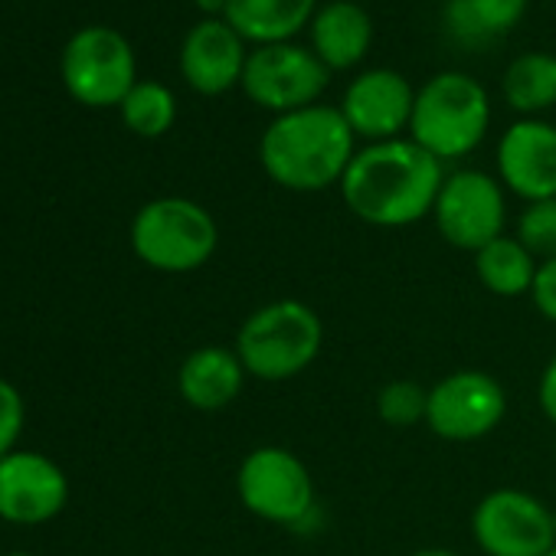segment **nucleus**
Returning <instances> with one entry per match:
<instances>
[{
  "label": "nucleus",
  "instance_id": "nucleus-1",
  "mask_svg": "<svg viewBox=\"0 0 556 556\" xmlns=\"http://www.w3.org/2000/svg\"><path fill=\"white\" fill-rule=\"evenodd\" d=\"M445 170L413 138L367 144L354 154L341 197L348 210L377 229H403L432 216Z\"/></svg>",
  "mask_w": 556,
  "mask_h": 556
},
{
  "label": "nucleus",
  "instance_id": "nucleus-2",
  "mask_svg": "<svg viewBox=\"0 0 556 556\" xmlns=\"http://www.w3.org/2000/svg\"><path fill=\"white\" fill-rule=\"evenodd\" d=\"M357 138L334 105H308L289 115H275L258 138V164L271 184L292 193H318L341 187Z\"/></svg>",
  "mask_w": 556,
  "mask_h": 556
},
{
  "label": "nucleus",
  "instance_id": "nucleus-3",
  "mask_svg": "<svg viewBox=\"0 0 556 556\" xmlns=\"http://www.w3.org/2000/svg\"><path fill=\"white\" fill-rule=\"evenodd\" d=\"M325 348L318 312L295 299H278L255 308L236 331V354L252 380L286 383L302 377Z\"/></svg>",
  "mask_w": 556,
  "mask_h": 556
},
{
  "label": "nucleus",
  "instance_id": "nucleus-4",
  "mask_svg": "<svg viewBox=\"0 0 556 556\" xmlns=\"http://www.w3.org/2000/svg\"><path fill=\"white\" fill-rule=\"evenodd\" d=\"M491 128V99L468 73H439L416 89L409 138L435 161L468 157Z\"/></svg>",
  "mask_w": 556,
  "mask_h": 556
},
{
  "label": "nucleus",
  "instance_id": "nucleus-5",
  "mask_svg": "<svg viewBox=\"0 0 556 556\" xmlns=\"http://www.w3.org/2000/svg\"><path fill=\"white\" fill-rule=\"evenodd\" d=\"M219 245V226L206 206L187 197H157L131 219L135 255L167 275L203 268Z\"/></svg>",
  "mask_w": 556,
  "mask_h": 556
},
{
  "label": "nucleus",
  "instance_id": "nucleus-6",
  "mask_svg": "<svg viewBox=\"0 0 556 556\" xmlns=\"http://www.w3.org/2000/svg\"><path fill=\"white\" fill-rule=\"evenodd\" d=\"M236 491L249 514L278 527H302L315 514V478L308 465L282 445L252 448L236 471Z\"/></svg>",
  "mask_w": 556,
  "mask_h": 556
},
{
  "label": "nucleus",
  "instance_id": "nucleus-7",
  "mask_svg": "<svg viewBox=\"0 0 556 556\" xmlns=\"http://www.w3.org/2000/svg\"><path fill=\"white\" fill-rule=\"evenodd\" d=\"M328 83H331V70L315 56V50L289 40V43L255 47L245 60V73L239 86L252 105L271 115H289L318 105Z\"/></svg>",
  "mask_w": 556,
  "mask_h": 556
},
{
  "label": "nucleus",
  "instance_id": "nucleus-8",
  "mask_svg": "<svg viewBox=\"0 0 556 556\" xmlns=\"http://www.w3.org/2000/svg\"><path fill=\"white\" fill-rule=\"evenodd\" d=\"M63 86L89 109L122 105L135 89V50L112 27H83L63 50Z\"/></svg>",
  "mask_w": 556,
  "mask_h": 556
},
{
  "label": "nucleus",
  "instance_id": "nucleus-9",
  "mask_svg": "<svg viewBox=\"0 0 556 556\" xmlns=\"http://www.w3.org/2000/svg\"><path fill=\"white\" fill-rule=\"evenodd\" d=\"M471 536L484 556H546L556 546L553 507L520 488H494L471 510Z\"/></svg>",
  "mask_w": 556,
  "mask_h": 556
},
{
  "label": "nucleus",
  "instance_id": "nucleus-10",
  "mask_svg": "<svg viewBox=\"0 0 556 556\" xmlns=\"http://www.w3.org/2000/svg\"><path fill=\"white\" fill-rule=\"evenodd\" d=\"M432 219L448 245L475 255L478 249L504 236L507 200L501 180L471 167L445 174L432 206Z\"/></svg>",
  "mask_w": 556,
  "mask_h": 556
},
{
  "label": "nucleus",
  "instance_id": "nucleus-11",
  "mask_svg": "<svg viewBox=\"0 0 556 556\" xmlns=\"http://www.w3.org/2000/svg\"><path fill=\"white\" fill-rule=\"evenodd\" d=\"M507 416L501 380L484 370H455L429 387L426 426L445 442H478Z\"/></svg>",
  "mask_w": 556,
  "mask_h": 556
},
{
  "label": "nucleus",
  "instance_id": "nucleus-12",
  "mask_svg": "<svg viewBox=\"0 0 556 556\" xmlns=\"http://www.w3.org/2000/svg\"><path fill=\"white\" fill-rule=\"evenodd\" d=\"M416 105V89L406 76L396 70H364L351 79L344 102L338 105L348 118L354 138H364L367 144L393 141L409 131Z\"/></svg>",
  "mask_w": 556,
  "mask_h": 556
},
{
  "label": "nucleus",
  "instance_id": "nucleus-13",
  "mask_svg": "<svg viewBox=\"0 0 556 556\" xmlns=\"http://www.w3.org/2000/svg\"><path fill=\"white\" fill-rule=\"evenodd\" d=\"M66 501L70 481L53 458L21 448L0 458V520L37 527L53 520Z\"/></svg>",
  "mask_w": 556,
  "mask_h": 556
},
{
  "label": "nucleus",
  "instance_id": "nucleus-14",
  "mask_svg": "<svg viewBox=\"0 0 556 556\" xmlns=\"http://www.w3.org/2000/svg\"><path fill=\"white\" fill-rule=\"evenodd\" d=\"M497 180L523 203L556 197V128L540 118L514 122L497 144Z\"/></svg>",
  "mask_w": 556,
  "mask_h": 556
},
{
  "label": "nucleus",
  "instance_id": "nucleus-15",
  "mask_svg": "<svg viewBox=\"0 0 556 556\" xmlns=\"http://www.w3.org/2000/svg\"><path fill=\"white\" fill-rule=\"evenodd\" d=\"M245 60V40L223 17L193 24L180 47V73L200 96H223L236 89L242 83Z\"/></svg>",
  "mask_w": 556,
  "mask_h": 556
},
{
  "label": "nucleus",
  "instance_id": "nucleus-16",
  "mask_svg": "<svg viewBox=\"0 0 556 556\" xmlns=\"http://www.w3.org/2000/svg\"><path fill=\"white\" fill-rule=\"evenodd\" d=\"M245 377L249 374L236 351L206 344V348H197L193 354H187V361L180 364L177 390L187 406H193L200 413H216V409L232 406L242 396Z\"/></svg>",
  "mask_w": 556,
  "mask_h": 556
},
{
  "label": "nucleus",
  "instance_id": "nucleus-17",
  "mask_svg": "<svg viewBox=\"0 0 556 556\" xmlns=\"http://www.w3.org/2000/svg\"><path fill=\"white\" fill-rule=\"evenodd\" d=\"M308 30H312L315 56L331 73L361 66L374 43L370 14L364 11V4H351V0H331V4L318 8Z\"/></svg>",
  "mask_w": 556,
  "mask_h": 556
},
{
  "label": "nucleus",
  "instance_id": "nucleus-18",
  "mask_svg": "<svg viewBox=\"0 0 556 556\" xmlns=\"http://www.w3.org/2000/svg\"><path fill=\"white\" fill-rule=\"evenodd\" d=\"M318 14V0H226L223 21L255 47L289 43Z\"/></svg>",
  "mask_w": 556,
  "mask_h": 556
},
{
  "label": "nucleus",
  "instance_id": "nucleus-19",
  "mask_svg": "<svg viewBox=\"0 0 556 556\" xmlns=\"http://www.w3.org/2000/svg\"><path fill=\"white\" fill-rule=\"evenodd\" d=\"M540 262L523 249L517 236H497L484 249L475 252L478 282L497 299H523L533 289Z\"/></svg>",
  "mask_w": 556,
  "mask_h": 556
},
{
  "label": "nucleus",
  "instance_id": "nucleus-20",
  "mask_svg": "<svg viewBox=\"0 0 556 556\" xmlns=\"http://www.w3.org/2000/svg\"><path fill=\"white\" fill-rule=\"evenodd\" d=\"M501 92H504V102L523 118H533L553 109L556 105V56L540 53V50L520 53L517 60L507 63Z\"/></svg>",
  "mask_w": 556,
  "mask_h": 556
},
{
  "label": "nucleus",
  "instance_id": "nucleus-21",
  "mask_svg": "<svg viewBox=\"0 0 556 556\" xmlns=\"http://www.w3.org/2000/svg\"><path fill=\"white\" fill-rule=\"evenodd\" d=\"M523 14L527 0H448L445 27L458 43L478 47L491 37L510 34L523 21Z\"/></svg>",
  "mask_w": 556,
  "mask_h": 556
},
{
  "label": "nucleus",
  "instance_id": "nucleus-22",
  "mask_svg": "<svg viewBox=\"0 0 556 556\" xmlns=\"http://www.w3.org/2000/svg\"><path fill=\"white\" fill-rule=\"evenodd\" d=\"M118 109L122 122L141 138H161L177 122V99L161 83H135V89L125 96Z\"/></svg>",
  "mask_w": 556,
  "mask_h": 556
},
{
  "label": "nucleus",
  "instance_id": "nucleus-23",
  "mask_svg": "<svg viewBox=\"0 0 556 556\" xmlns=\"http://www.w3.org/2000/svg\"><path fill=\"white\" fill-rule=\"evenodd\" d=\"M429 409V387L416 380H390L377 393V416L390 429H413L426 422Z\"/></svg>",
  "mask_w": 556,
  "mask_h": 556
},
{
  "label": "nucleus",
  "instance_id": "nucleus-24",
  "mask_svg": "<svg viewBox=\"0 0 556 556\" xmlns=\"http://www.w3.org/2000/svg\"><path fill=\"white\" fill-rule=\"evenodd\" d=\"M523 249L536 258L546 262L556 255V197L527 203L523 213L517 216V232H514Z\"/></svg>",
  "mask_w": 556,
  "mask_h": 556
},
{
  "label": "nucleus",
  "instance_id": "nucleus-25",
  "mask_svg": "<svg viewBox=\"0 0 556 556\" xmlns=\"http://www.w3.org/2000/svg\"><path fill=\"white\" fill-rule=\"evenodd\" d=\"M24 432V396L14 383L0 380V458H8Z\"/></svg>",
  "mask_w": 556,
  "mask_h": 556
},
{
  "label": "nucleus",
  "instance_id": "nucleus-26",
  "mask_svg": "<svg viewBox=\"0 0 556 556\" xmlns=\"http://www.w3.org/2000/svg\"><path fill=\"white\" fill-rule=\"evenodd\" d=\"M530 299H533V308L549 325H556V255L540 262L536 278H533V289H530Z\"/></svg>",
  "mask_w": 556,
  "mask_h": 556
},
{
  "label": "nucleus",
  "instance_id": "nucleus-27",
  "mask_svg": "<svg viewBox=\"0 0 556 556\" xmlns=\"http://www.w3.org/2000/svg\"><path fill=\"white\" fill-rule=\"evenodd\" d=\"M536 403L543 409V416L556 426V357L543 367L540 383H536Z\"/></svg>",
  "mask_w": 556,
  "mask_h": 556
},
{
  "label": "nucleus",
  "instance_id": "nucleus-28",
  "mask_svg": "<svg viewBox=\"0 0 556 556\" xmlns=\"http://www.w3.org/2000/svg\"><path fill=\"white\" fill-rule=\"evenodd\" d=\"M193 4H197L206 17H223V14H226V0H193Z\"/></svg>",
  "mask_w": 556,
  "mask_h": 556
},
{
  "label": "nucleus",
  "instance_id": "nucleus-29",
  "mask_svg": "<svg viewBox=\"0 0 556 556\" xmlns=\"http://www.w3.org/2000/svg\"><path fill=\"white\" fill-rule=\"evenodd\" d=\"M409 556H462V553L445 549V546H426V549H416V553H409Z\"/></svg>",
  "mask_w": 556,
  "mask_h": 556
},
{
  "label": "nucleus",
  "instance_id": "nucleus-30",
  "mask_svg": "<svg viewBox=\"0 0 556 556\" xmlns=\"http://www.w3.org/2000/svg\"><path fill=\"white\" fill-rule=\"evenodd\" d=\"M4 556H34V553H4Z\"/></svg>",
  "mask_w": 556,
  "mask_h": 556
},
{
  "label": "nucleus",
  "instance_id": "nucleus-31",
  "mask_svg": "<svg viewBox=\"0 0 556 556\" xmlns=\"http://www.w3.org/2000/svg\"><path fill=\"white\" fill-rule=\"evenodd\" d=\"M553 530H556V507H553Z\"/></svg>",
  "mask_w": 556,
  "mask_h": 556
},
{
  "label": "nucleus",
  "instance_id": "nucleus-32",
  "mask_svg": "<svg viewBox=\"0 0 556 556\" xmlns=\"http://www.w3.org/2000/svg\"><path fill=\"white\" fill-rule=\"evenodd\" d=\"M546 556H556V546H553V549H549V553H546Z\"/></svg>",
  "mask_w": 556,
  "mask_h": 556
},
{
  "label": "nucleus",
  "instance_id": "nucleus-33",
  "mask_svg": "<svg viewBox=\"0 0 556 556\" xmlns=\"http://www.w3.org/2000/svg\"><path fill=\"white\" fill-rule=\"evenodd\" d=\"M351 4H361V0H351Z\"/></svg>",
  "mask_w": 556,
  "mask_h": 556
}]
</instances>
